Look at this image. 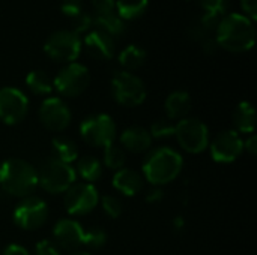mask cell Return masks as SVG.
I'll use <instances>...</instances> for the list:
<instances>
[{"label":"cell","instance_id":"1","mask_svg":"<svg viewBox=\"0 0 257 255\" xmlns=\"http://www.w3.org/2000/svg\"><path fill=\"white\" fill-rule=\"evenodd\" d=\"M215 42L233 53L251 50L256 42L254 21L238 12L224 15L215 27Z\"/></svg>","mask_w":257,"mask_h":255},{"label":"cell","instance_id":"2","mask_svg":"<svg viewBox=\"0 0 257 255\" xmlns=\"http://www.w3.org/2000/svg\"><path fill=\"white\" fill-rule=\"evenodd\" d=\"M0 188L12 197L26 198L38 188V171L23 159H8L0 165Z\"/></svg>","mask_w":257,"mask_h":255},{"label":"cell","instance_id":"3","mask_svg":"<svg viewBox=\"0 0 257 255\" xmlns=\"http://www.w3.org/2000/svg\"><path fill=\"white\" fill-rule=\"evenodd\" d=\"M184 161L182 156L169 147H160L152 150L143 162V176L154 186H163L173 182L181 170Z\"/></svg>","mask_w":257,"mask_h":255},{"label":"cell","instance_id":"4","mask_svg":"<svg viewBox=\"0 0 257 255\" xmlns=\"http://www.w3.org/2000/svg\"><path fill=\"white\" fill-rule=\"evenodd\" d=\"M38 171V186L50 194H62L75 183V170L57 158H47Z\"/></svg>","mask_w":257,"mask_h":255},{"label":"cell","instance_id":"5","mask_svg":"<svg viewBox=\"0 0 257 255\" xmlns=\"http://www.w3.org/2000/svg\"><path fill=\"white\" fill-rule=\"evenodd\" d=\"M114 99L123 107H137L146 99V86L140 77L130 71H119L111 80Z\"/></svg>","mask_w":257,"mask_h":255},{"label":"cell","instance_id":"6","mask_svg":"<svg viewBox=\"0 0 257 255\" xmlns=\"http://www.w3.org/2000/svg\"><path fill=\"white\" fill-rule=\"evenodd\" d=\"M81 50V38L72 30H56L44 42V51L57 62L72 63Z\"/></svg>","mask_w":257,"mask_h":255},{"label":"cell","instance_id":"7","mask_svg":"<svg viewBox=\"0 0 257 255\" xmlns=\"http://www.w3.org/2000/svg\"><path fill=\"white\" fill-rule=\"evenodd\" d=\"M90 83V74L81 63L72 62L62 68L53 80V87L63 96L74 98L81 95Z\"/></svg>","mask_w":257,"mask_h":255},{"label":"cell","instance_id":"8","mask_svg":"<svg viewBox=\"0 0 257 255\" xmlns=\"http://www.w3.org/2000/svg\"><path fill=\"white\" fill-rule=\"evenodd\" d=\"M83 140L93 147H107L116 138V125L107 114H93L80 125Z\"/></svg>","mask_w":257,"mask_h":255},{"label":"cell","instance_id":"9","mask_svg":"<svg viewBox=\"0 0 257 255\" xmlns=\"http://www.w3.org/2000/svg\"><path fill=\"white\" fill-rule=\"evenodd\" d=\"M175 137L188 153H202L209 144V131L197 119H182L175 125Z\"/></svg>","mask_w":257,"mask_h":255},{"label":"cell","instance_id":"10","mask_svg":"<svg viewBox=\"0 0 257 255\" xmlns=\"http://www.w3.org/2000/svg\"><path fill=\"white\" fill-rule=\"evenodd\" d=\"M99 203V194L92 183H74L65 191V209L69 215L81 216L90 213Z\"/></svg>","mask_w":257,"mask_h":255},{"label":"cell","instance_id":"11","mask_svg":"<svg viewBox=\"0 0 257 255\" xmlns=\"http://www.w3.org/2000/svg\"><path fill=\"white\" fill-rule=\"evenodd\" d=\"M48 218L47 203L38 197H26L14 210V222L23 230H36Z\"/></svg>","mask_w":257,"mask_h":255},{"label":"cell","instance_id":"12","mask_svg":"<svg viewBox=\"0 0 257 255\" xmlns=\"http://www.w3.org/2000/svg\"><path fill=\"white\" fill-rule=\"evenodd\" d=\"M29 110L27 96L15 87L0 89V120L6 125L20 123Z\"/></svg>","mask_w":257,"mask_h":255},{"label":"cell","instance_id":"13","mask_svg":"<svg viewBox=\"0 0 257 255\" xmlns=\"http://www.w3.org/2000/svg\"><path fill=\"white\" fill-rule=\"evenodd\" d=\"M244 152V140L241 135L230 129L220 132L211 143V156L215 162L230 164L236 161Z\"/></svg>","mask_w":257,"mask_h":255},{"label":"cell","instance_id":"14","mask_svg":"<svg viewBox=\"0 0 257 255\" xmlns=\"http://www.w3.org/2000/svg\"><path fill=\"white\" fill-rule=\"evenodd\" d=\"M39 119L42 125L53 132H62L71 122V111L60 98H47L39 107Z\"/></svg>","mask_w":257,"mask_h":255},{"label":"cell","instance_id":"15","mask_svg":"<svg viewBox=\"0 0 257 255\" xmlns=\"http://www.w3.org/2000/svg\"><path fill=\"white\" fill-rule=\"evenodd\" d=\"M53 237L57 246L66 251H72L83 245L84 230L81 224L74 219H60L54 225Z\"/></svg>","mask_w":257,"mask_h":255},{"label":"cell","instance_id":"16","mask_svg":"<svg viewBox=\"0 0 257 255\" xmlns=\"http://www.w3.org/2000/svg\"><path fill=\"white\" fill-rule=\"evenodd\" d=\"M81 48H84L92 57L102 60H108L114 54L113 38L99 29H93L86 33V36L81 41Z\"/></svg>","mask_w":257,"mask_h":255},{"label":"cell","instance_id":"17","mask_svg":"<svg viewBox=\"0 0 257 255\" xmlns=\"http://www.w3.org/2000/svg\"><path fill=\"white\" fill-rule=\"evenodd\" d=\"M120 144L123 149L133 153L146 152L152 144V137L149 131L140 126H131L120 134Z\"/></svg>","mask_w":257,"mask_h":255},{"label":"cell","instance_id":"18","mask_svg":"<svg viewBox=\"0 0 257 255\" xmlns=\"http://www.w3.org/2000/svg\"><path fill=\"white\" fill-rule=\"evenodd\" d=\"M113 186L120 194L126 197H133L142 191L143 177L131 168H120L113 176Z\"/></svg>","mask_w":257,"mask_h":255},{"label":"cell","instance_id":"19","mask_svg":"<svg viewBox=\"0 0 257 255\" xmlns=\"http://www.w3.org/2000/svg\"><path fill=\"white\" fill-rule=\"evenodd\" d=\"M191 96L184 90H176L170 93L166 99V113L169 120H182L191 111Z\"/></svg>","mask_w":257,"mask_h":255},{"label":"cell","instance_id":"20","mask_svg":"<svg viewBox=\"0 0 257 255\" xmlns=\"http://www.w3.org/2000/svg\"><path fill=\"white\" fill-rule=\"evenodd\" d=\"M256 110L251 102L242 101L233 113V122L238 134H253L256 129Z\"/></svg>","mask_w":257,"mask_h":255},{"label":"cell","instance_id":"21","mask_svg":"<svg viewBox=\"0 0 257 255\" xmlns=\"http://www.w3.org/2000/svg\"><path fill=\"white\" fill-rule=\"evenodd\" d=\"M200 5L203 8V15H202V27L205 30L215 29L217 24L220 23V17L223 18L229 0H200Z\"/></svg>","mask_w":257,"mask_h":255},{"label":"cell","instance_id":"22","mask_svg":"<svg viewBox=\"0 0 257 255\" xmlns=\"http://www.w3.org/2000/svg\"><path fill=\"white\" fill-rule=\"evenodd\" d=\"M93 26H96L99 30L108 33L111 38L113 36H119L125 32L126 26L125 21L116 14V12H110V14H102V15H95L93 17Z\"/></svg>","mask_w":257,"mask_h":255},{"label":"cell","instance_id":"23","mask_svg":"<svg viewBox=\"0 0 257 255\" xmlns=\"http://www.w3.org/2000/svg\"><path fill=\"white\" fill-rule=\"evenodd\" d=\"M146 60V51L140 45L131 44L123 48L119 54V63L125 68V71H134L140 68Z\"/></svg>","mask_w":257,"mask_h":255},{"label":"cell","instance_id":"24","mask_svg":"<svg viewBox=\"0 0 257 255\" xmlns=\"http://www.w3.org/2000/svg\"><path fill=\"white\" fill-rule=\"evenodd\" d=\"M77 170L75 173L80 174L81 179H84L87 183H92V182H96L101 174H102V167H101V162L93 158V156H84V158H80L78 162H77Z\"/></svg>","mask_w":257,"mask_h":255},{"label":"cell","instance_id":"25","mask_svg":"<svg viewBox=\"0 0 257 255\" xmlns=\"http://www.w3.org/2000/svg\"><path fill=\"white\" fill-rule=\"evenodd\" d=\"M149 0H116V14L125 20L139 18L148 9Z\"/></svg>","mask_w":257,"mask_h":255},{"label":"cell","instance_id":"26","mask_svg":"<svg viewBox=\"0 0 257 255\" xmlns=\"http://www.w3.org/2000/svg\"><path fill=\"white\" fill-rule=\"evenodd\" d=\"M53 149H54V158L66 162V164H71L74 161H77L78 158V149L77 146L74 144V141H71L69 138H65V137H56L53 138Z\"/></svg>","mask_w":257,"mask_h":255},{"label":"cell","instance_id":"27","mask_svg":"<svg viewBox=\"0 0 257 255\" xmlns=\"http://www.w3.org/2000/svg\"><path fill=\"white\" fill-rule=\"evenodd\" d=\"M27 87L35 95H48L53 90V81L44 71H32L26 77Z\"/></svg>","mask_w":257,"mask_h":255},{"label":"cell","instance_id":"28","mask_svg":"<svg viewBox=\"0 0 257 255\" xmlns=\"http://www.w3.org/2000/svg\"><path fill=\"white\" fill-rule=\"evenodd\" d=\"M104 164L111 170H120L125 164V152L122 147L110 144L104 147Z\"/></svg>","mask_w":257,"mask_h":255},{"label":"cell","instance_id":"29","mask_svg":"<svg viewBox=\"0 0 257 255\" xmlns=\"http://www.w3.org/2000/svg\"><path fill=\"white\" fill-rule=\"evenodd\" d=\"M101 204H102L105 215H108L113 219L119 218L123 212V204L116 195H104L101 198Z\"/></svg>","mask_w":257,"mask_h":255},{"label":"cell","instance_id":"30","mask_svg":"<svg viewBox=\"0 0 257 255\" xmlns=\"http://www.w3.org/2000/svg\"><path fill=\"white\" fill-rule=\"evenodd\" d=\"M105 243H107V234L101 228H90L89 231H84L83 245H86L92 249H99Z\"/></svg>","mask_w":257,"mask_h":255},{"label":"cell","instance_id":"31","mask_svg":"<svg viewBox=\"0 0 257 255\" xmlns=\"http://www.w3.org/2000/svg\"><path fill=\"white\" fill-rule=\"evenodd\" d=\"M151 137L154 138H167L175 135V125L170 120H157L151 126Z\"/></svg>","mask_w":257,"mask_h":255},{"label":"cell","instance_id":"32","mask_svg":"<svg viewBox=\"0 0 257 255\" xmlns=\"http://www.w3.org/2000/svg\"><path fill=\"white\" fill-rule=\"evenodd\" d=\"M60 11L62 14H65L66 17H69L71 20L78 17L83 11V3L81 0H62L60 3Z\"/></svg>","mask_w":257,"mask_h":255},{"label":"cell","instance_id":"33","mask_svg":"<svg viewBox=\"0 0 257 255\" xmlns=\"http://www.w3.org/2000/svg\"><path fill=\"white\" fill-rule=\"evenodd\" d=\"M92 26H93V17L90 14L81 12L78 17L72 18V27H74L72 32H75L77 35L81 32H87Z\"/></svg>","mask_w":257,"mask_h":255},{"label":"cell","instance_id":"34","mask_svg":"<svg viewBox=\"0 0 257 255\" xmlns=\"http://www.w3.org/2000/svg\"><path fill=\"white\" fill-rule=\"evenodd\" d=\"M95 15L116 12V0H92Z\"/></svg>","mask_w":257,"mask_h":255},{"label":"cell","instance_id":"35","mask_svg":"<svg viewBox=\"0 0 257 255\" xmlns=\"http://www.w3.org/2000/svg\"><path fill=\"white\" fill-rule=\"evenodd\" d=\"M35 252H36V255H60L57 246L54 243H51L50 240L38 242L36 248H35Z\"/></svg>","mask_w":257,"mask_h":255},{"label":"cell","instance_id":"36","mask_svg":"<svg viewBox=\"0 0 257 255\" xmlns=\"http://www.w3.org/2000/svg\"><path fill=\"white\" fill-rule=\"evenodd\" d=\"M241 6L245 12V15L254 21L257 17V0H241Z\"/></svg>","mask_w":257,"mask_h":255},{"label":"cell","instance_id":"37","mask_svg":"<svg viewBox=\"0 0 257 255\" xmlns=\"http://www.w3.org/2000/svg\"><path fill=\"white\" fill-rule=\"evenodd\" d=\"M244 150H247L251 156H254L257 153V137L254 134H251V135L244 141Z\"/></svg>","mask_w":257,"mask_h":255},{"label":"cell","instance_id":"38","mask_svg":"<svg viewBox=\"0 0 257 255\" xmlns=\"http://www.w3.org/2000/svg\"><path fill=\"white\" fill-rule=\"evenodd\" d=\"M163 200V191L158 188V186H155L151 192H148V195H146V201H149V203H158V201H161Z\"/></svg>","mask_w":257,"mask_h":255},{"label":"cell","instance_id":"39","mask_svg":"<svg viewBox=\"0 0 257 255\" xmlns=\"http://www.w3.org/2000/svg\"><path fill=\"white\" fill-rule=\"evenodd\" d=\"M3 255H29V252L23 246H20V245H9L3 251Z\"/></svg>","mask_w":257,"mask_h":255},{"label":"cell","instance_id":"40","mask_svg":"<svg viewBox=\"0 0 257 255\" xmlns=\"http://www.w3.org/2000/svg\"><path fill=\"white\" fill-rule=\"evenodd\" d=\"M71 255H90V254H87V252H74V254H71Z\"/></svg>","mask_w":257,"mask_h":255}]
</instances>
